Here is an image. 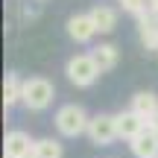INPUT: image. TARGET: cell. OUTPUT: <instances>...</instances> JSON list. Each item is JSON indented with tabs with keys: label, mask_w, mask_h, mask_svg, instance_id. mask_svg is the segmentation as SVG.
I'll use <instances>...</instances> for the list:
<instances>
[{
	"label": "cell",
	"mask_w": 158,
	"mask_h": 158,
	"mask_svg": "<svg viewBox=\"0 0 158 158\" xmlns=\"http://www.w3.org/2000/svg\"><path fill=\"white\" fill-rule=\"evenodd\" d=\"M64 73L68 79L76 85V88H91V85L100 79V64H97L94 53H79V56H70L68 64H64Z\"/></svg>",
	"instance_id": "cell-1"
},
{
	"label": "cell",
	"mask_w": 158,
	"mask_h": 158,
	"mask_svg": "<svg viewBox=\"0 0 158 158\" xmlns=\"http://www.w3.org/2000/svg\"><path fill=\"white\" fill-rule=\"evenodd\" d=\"M53 97H56V85L44 76H32V79H23V94L21 102L29 108V111H44L50 108Z\"/></svg>",
	"instance_id": "cell-2"
},
{
	"label": "cell",
	"mask_w": 158,
	"mask_h": 158,
	"mask_svg": "<svg viewBox=\"0 0 158 158\" xmlns=\"http://www.w3.org/2000/svg\"><path fill=\"white\" fill-rule=\"evenodd\" d=\"M56 129H59V135L62 138H79L82 132H88V123H91V117L85 114V108L82 106H76V102H68V106H62L56 111Z\"/></svg>",
	"instance_id": "cell-3"
},
{
	"label": "cell",
	"mask_w": 158,
	"mask_h": 158,
	"mask_svg": "<svg viewBox=\"0 0 158 158\" xmlns=\"http://www.w3.org/2000/svg\"><path fill=\"white\" fill-rule=\"evenodd\" d=\"M88 141L94 143V147H108V143L117 141V114H97V117H91L88 123Z\"/></svg>",
	"instance_id": "cell-4"
},
{
	"label": "cell",
	"mask_w": 158,
	"mask_h": 158,
	"mask_svg": "<svg viewBox=\"0 0 158 158\" xmlns=\"http://www.w3.org/2000/svg\"><path fill=\"white\" fill-rule=\"evenodd\" d=\"M32 147H35L32 138H29L27 132L15 129V132H9L6 141H3V155L6 158H27V155H32Z\"/></svg>",
	"instance_id": "cell-5"
},
{
	"label": "cell",
	"mask_w": 158,
	"mask_h": 158,
	"mask_svg": "<svg viewBox=\"0 0 158 158\" xmlns=\"http://www.w3.org/2000/svg\"><path fill=\"white\" fill-rule=\"evenodd\" d=\"M68 35L76 41V44H88V41L94 38V35H97V23H94V18H91V12H88V15L68 18Z\"/></svg>",
	"instance_id": "cell-6"
},
{
	"label": "cell",
	"mask_w": 158,
	"mask_h": 158,
	"mask_svg": "<svg viewBox=\"0 0 158 158\" xmlns=\"http://www.w3.org/2000/svg\"><path fill=\"white\" fill-rule=\"evenodd\" d=\"M129 149L135 158H158V132L143 129L141 135H135L129 141Z\"/></svg>",
	"instance_id": "cell-7"
},
{
	"label": "cell",
	"mask_w": 158,
	"mask_h": 158,
	"mask_svg": "<svg viewBox=\"0 0 158 158\" xmlns=\"http://www.w3.org/2000/svg\"><path fill=\"white\" fill-rule=\"evenodd\" d=\"M143 129H147V120H143L135 108H129V111H120V114H117V135H120V138L132 141V138L141 135Z\"/></svg>",
	"instance_id": "cell-8"
},
{
	"label": "cell",
	"mask_w": 158,
	"mask_h": 158,
	"mask_svg": "<svg viewBox=\"0 0 158 158\" xmlns=\"http://www.w3.org/2000/svg\"><path fill=\"white\" fill-rule=\"evenodd\" d=\"M91 18L97 23V32H102V35L114 32V27H117V9H111V6H94Z\"/></svg>",
	"instance_id": "cell-9"
},
{
	"label": "cell",
	"mask_w": 158,
	"mask_h": 158,
	"mask_svg": "<svg viewBox=\"0 0 158 158\" xmlns=\"http://www.w3.org/2000/svg\"><path fill=\"white\" fill-rule=\"evenodd\" d=\"M132 108H135L143 120H149L158 111V97L152 94V91H138V94L132 97Z\"/></svg>",
	"instance_id": "cell-10"
},
{
	"label": "cell",
	"mask_w": 158,
	"mask_h": 158,
	"mask_svg": "<svg viewBox=\"0 0 158 158\" xmlns=\"http://www.w3.org/2000/svg\"><path fill=\"white\" fill-rule=\"evenodd\" d=\"M94 59H97V64H100V70L106 73V70H114V68H117L120 50L114 44H100V47H94Z\"/></svg>",
	"instance_id": "cell-11"
},
{
	"label": "cell",
	"mask_w": 158,
	"mask_h": 158,
	"mask_svg": "<svg viewBox=\"0 0 158 158\" xmlns=\"http://www.w3.org/2000/svg\"><path fill=\"white\" fill-rule=\"evenodd\" d=\"M21 94H23V82L18 79V73H6V82H3V106L12 108L15 102H21Z\"/></svg>",
	"instance_id": "cell-12"
},
{
	"label": "cell",
	"mask_w": 158,
	"mask_h": 158,
	"mask_svg": "<svg viewBox=\"0 0 158 158\" xmlns=\"http://www.w3.org/2000/svg\"><path fill=\"white\" fill-rule=\"evenodd\" d=\"M64 149L59 141H53V138H41V141H35L32 147V158H62Z\"/></svg>",
	"instance_id": "cell-13"
},
{
	"label": "cell",
	"mask_w": 158,
	"mask_h": 158,
	"mask_svg": "<svg viewBox=\"0 0 158 158\" xmlns=\"http://www.w3.org/2000/svg\"><path fill=\"white\" fill-rule=\"evenodd\" d=\"M138 32H141V44H143V50H158V27L138 29Z\"/></svg>",
	"instance_id": "cell-14"
},
{
	"label": "cell",
	"mask_w": 158,
	"mask_h": 158,
	"mask_svg": "<svg viewBox=\"0 0 158 158\" xmlns=\"http://www.w3.org/2000/svg\"><path fill=\"white\" fill-rule=\"evenodd\" d=\"M120 9L138 18L141 12H147V9H149V0H120Z\"/></svg>",
	"instance_id": "cell-15"
},
{
	"label": "cell",
	"mask_w": 158,
	"mask_h": 158,
	"mask_svg": "<svg viewBox=\"0 0 158 158\" xmlns=\"http://www.w3.org/2000/svg\"><path fill=\"white\" fill-rule=\"evenodd\" d=\"M147 129H152V132H158V111H155L152 117L147 120Z\"/></svg>",
	"instance_id": "cell-16"
},
{
	"label": "cell",
	"mask_w": 158,
	"mask_h": 158,
	"mask_svg": "<svg viewBox=\"0 0 158 158\" xmlns=\"http://www.w3.org/2000/svg\"><path fill=\"white\" fill-rule=\"evenodd\" d=\"M149 6H152V9L158 12V0H149Z\"/></svg>",
	"instance_id": "cell-17"
},
{
	"label": "cell",
	"mask_w": 158,
	"mask_h": 158,
	"mask_svg": "<svg viewBox=\"0 0 158 158\" xmlns=\"http://www.w3.org/2000/svg\"><path fill=\"white\" fill-rule=\"evenodd\" d=\"M27 158H32V155H27Z\"/></svg>",
	"instance_id": "cell-18"
}]
</instances>
